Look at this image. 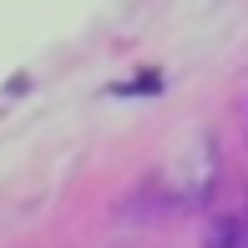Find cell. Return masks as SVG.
<instances>
[{"mask_svg":"<svg viewBox=\"0 0 248 248\" xmlns=\"http://www.w3.org/2000/svg\"><path fill=\"white\" fill-rule=\"evenodd\" d=\"M208 248H248V223H243V218H223V223H213Z\"/></svg>","mask_w":248,"mask_h":248,"instance_id":"1","label":"cell"}]
</instances>
